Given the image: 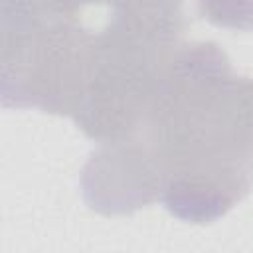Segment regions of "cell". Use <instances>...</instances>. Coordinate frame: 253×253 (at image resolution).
<instances>
[{
    "instance_id": "obj_1",
    "label": "cell",
    "mask_w": 253,
    "mask_h": 253,
    "mask_svg": "<svg viewBox=\"0 0 253 253\" xmlns=\"http://www.w3.org/2000/svg\"><path fill=\"white\" fill-rule=\"evenodd\" d=\"M227 63L213 43L176 53L136 126L158 194L184 219L221 215L253 182V81Z\"/></svg>"
},
{
    "instance_id": "obj_2",
    "label": "cell",
    "mask_w": 253,
    "mask_h": 253,
    "mask_svg": "<svg viewBox=\"0 0 253 253\" xmlns=\"http://www.w3.org/2000/svg\"><path fill=\"white\" fill-rule=\"evenodd\" d=\"M0 4L2 105L77 119L95 69V18L87 22L77 0Z\"/></svg>"
}]
</instances>
